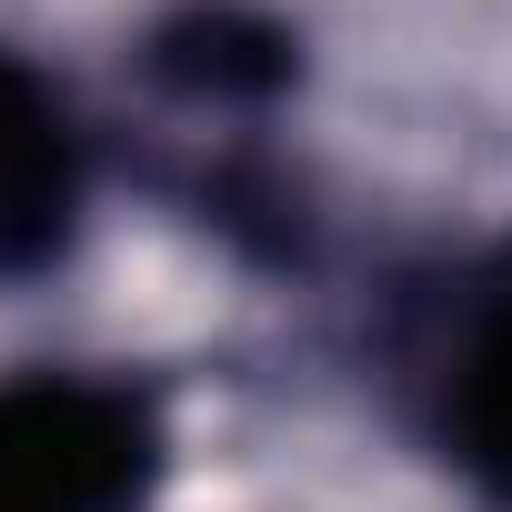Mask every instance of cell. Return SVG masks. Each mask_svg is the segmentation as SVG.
Here are the masks:
<instances>
[{
	"label": "cell",
	"instance_id": "obj_3",
	"mask_svg": "<svg viewBox=\"0 0 512 512\" xmlns=\"http://www.w3.org/2000/svg\"><path fill=\"white\" fill-rule=\"evenodd\" d=\"M151 81L191 111H262L292 91V31L262 21V11H241V0H191V11H171L151 31Z\"/></svg>",
	"mask_w": 512,
	"mask_h": 512
},
{
	"label": "cell",
	"instance_id": "obj_1",
	"mask_svg": "<svg viewBox=\"0 0 512 512\" xmlns=\"http://www.w3.org/2000/svg\"><path fill=\"white\" fill-rule=\"evenodd\" d=\"M171 472L161 402L111 372L0 382V512H151Z\"/></svg>",
	"mask_w": 512,
	"mask_h": 512
},
{
	"label": "cell",
	"instance_id": "obj_4",
	"mask_svg": "<svg viewBox=\"0 0 512 512\" xmlns=\"http://www.w3.org/2000/svg\"><path fill=\"white\" fill-rule=\"evenodd\" d=\"M442 452L482 502L512 512V292L462 322V352L442 362Z\"/></svg>",
	"mask_w": 512,
	"mask_h": 512
},
{
	"label": "cell",
	"instance_id": "obj_2",
	"mask_svg": "<svg viewBox=\"0 0 512 512\" xmlns=\"http://www.w3.org/2000/svg\"><path fill=\"white\" fill-rule=\"evenodd\" d=\"M81 211H91V141L71 101L51 91V71L0 51V282L51 272L81 241Z\"/></svg>",
	"mask_w": 512,
	"mask_h": 512
}]
</instances>
